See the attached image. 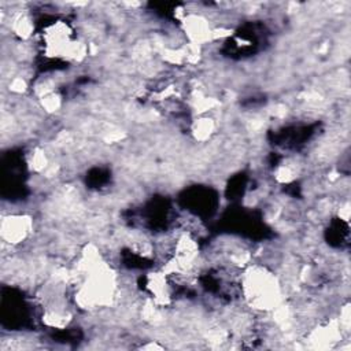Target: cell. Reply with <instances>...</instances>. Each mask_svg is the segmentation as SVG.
<instances>
[{"instance_id": "cell-1", "label": "cell", "mask_w": 351, "mask_h": 351, "mask_svg": "<svg viewBox=\"0 0 351 351\" xmlns=\"http://www.w3.org/2000/svg\"><path fill=\"white\" fill-rule=\"evenodd\" d=\"M244 277V291L247 299L256 308H273L278 300V284L276 278L258 267H251Z\"/></svg>"}, {"instance_id": "cell-2", "label": "cell", "mask_w": 351, "mask_h": 351, "mask_svg": "<svg viewBox=\"0 0 351 351\" xmlns=\"http://www.w3.org/2000/svg\"><path fill=\"white\" fill-rule=\"evenodd\" d=\"M30 218L26 215H10L1 222V237L8 244H18L30 232Z\"/></svg>"}]
</instances>
